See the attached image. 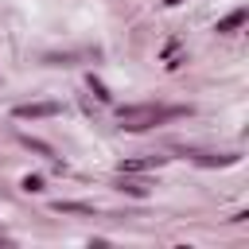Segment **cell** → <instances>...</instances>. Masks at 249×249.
Here are the masks:
<instances>
[{
  "mask_svg": "<svg viewBox=\"0 0 249 249\" xmlns=\"http://www.w3.org/2000/svg\"><path fill=\"white\" fill-rule=\"evenodd\" d=\"M241 23H245V8H237V12H233V16H226V19H222V23H218V31H237V27H241Z\"/></svg>",
  "mask_w": 249,
  "mask_h": 249,
  "instance_id": "obj_5",
  "label": "cell"
},
{
  "mask_svg": "<svg viewBox=\"0 0 249 249\" xmlns=\"http://www.w3.org/2000/svg\"><path fill=\"white\" fill-rule=\"evenodd\" d=\"M167 156H148V160H124L121 163V171H144V167H160Z\"/></svg>",
  "mask_w": 249,
  "mask_h": 249,
  "instance_id": "obj_4",
  "label": "cell"
},
{
  "mask_svg": "<svg viewBox=\"0 0 249 249\" xmlns=\"http://www.w3.org/2000/svg\"><path fill=\"white\" fill-rule=\"evenodd\" d=\"M191 109H167V105H132V109H121V128H152L160 121H175V117H187Z\"/></svg>",
  "mask_w": 249,
  "mask_h": 249,
  "instance_id": "obj_1",
  "label": "cell"
},
{
  "mask_svg": "<svg viewBox=\"0 0 249 249\" xmlns=\"http://www.w3.org/2000/svg\"><path fill=\"white\" fill-rule=\"evenodd\" d=\"M19 140H23V144H27L31 152H39L43 160H51V163H58V156H54V148H51L47 140H39V136H19Z\"/></svg>",
  "mask_w": 249,
  "mask_h": 249,
  "instance_id": "obj_3",
  "label": "cell"
},
{
  "mask_svg": "<svg viewBox=\"0 0 249 249\" xmlns=\"http://www.w3.org/2000/svg\"><path fill=\"white\" fill-rule=\"evenodd\" d=\"M54 210L58 214H93V206H86V202H54Z\"/></svg>",
  "mask_w": 249,
  "mask_h": 249,
  "instance_id": "obj_6",
  "label": "cell"
},
{
  "mask_svg": "<svg viewBox=\"0 0 249 249\" xmlns=\"http://www.w3.org/2000/svg\"><path fill=\"white\" fill-rule=\"evenodd\" d=\"M54 113H62V105H58V101H35V105H16V117H19V121H35V117H54Z\"/></svg>",
  "mask_w": 249,
  "mask_h": 249,
  "instance_id": "obj_2",
  "label": "cell"
},
{
  "mask_svg": "<svg viewBox=\"0 0 249 249\" xmlns=\"http://www.w3.org/2000/svg\"><path fill=\"white\" fill-rule=\"evenodd\" d=\"M23 191H31V195L43 191V179H39V175H27V179H23Z\"/></svg>",
  "mask_w": 249,
  "mask_h": 249,
  "instance_id": "obj_7",
  "label": "cell"
}]
</instances>
